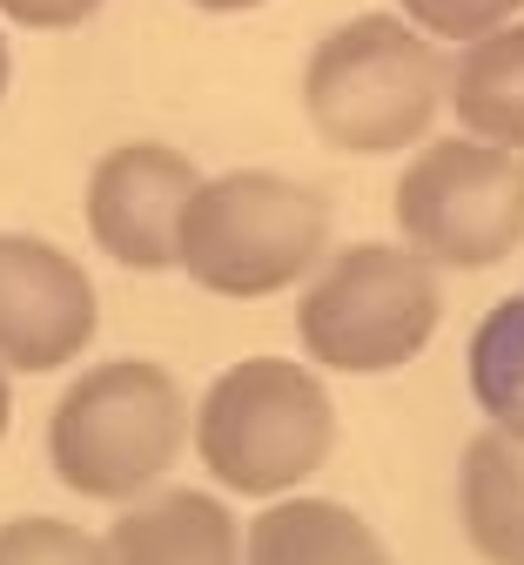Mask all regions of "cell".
<instances>
[{
	"label": "cell",
	"mask_w": 524,
	"mask_h": 565,
	"mask_svg": "<svg viewBox=\"0 0 524 565\" xmlns=\"http://www.w3.org/2000/svg\"><path fill=\"white\" fill-rule=\"evenodd\" d=\"M451 108V61L404 14H356L310 47L303 115L343 156H404Z\"/></svg>",
	"instance_id": "cell-1"
},
{
	"label": "cell",
	"mask_w": 524,
	"mask_h": 565,
	"mask_svg": "<svg viewBox=\"0 0 524 565\" xmlns=\"http://www.w3.org/2000/svg\"><path fill=\"white\" fill-rule=\"evenodd\" d=\"M108 565H243L236 512L195 484H156L108 525Z\"/></svg>",
	"instance_id": "cell-9"
},
{
	"label": "cell",
	"mask_w": 524,
	"mask_h": 565,
	"mask_svg": "<svg viewBox=\"0 0 524 565\" xmlns=\"http://www.w3.org/2000/svg\"><path fill=\"white\" fill-rule=\"evenodd\" d=\"M101 323L95 282L47 236L0 230V364L14 377H47L88 358Z\"/></svg>",
	"instance_id": "cell-7"
},
{
	"label": "cell",
	"mask_w": 524,
	"mask_h": 565,
	"mask_svg": "<svg viewBox=\"0 0 524 565\" xmlns=\"http://www.w3.org/2000/svg\"><path fill=\"white\" fill-rule=\"evenodd\" d=\"M189 8H202V14H249V8H263V0H189Z\"/></svg>",
	"instance_id": "cell-17"
},
{
	"label": "cell",
	"mask_w": 524,
	"mask_h": 565,
	"mask_svg": "<svg viewBox=\"0 0 524 565\" xmlns=\"http://www.w3.org/2000/svg\"><path fill=\"white\" fill-rule=\"evenodd\" d=\"M404 21L424 28L430 41H478V34H498L524 14V0H397Z\"/></svg>",
	"instance_id": "cell-15"
},
{
	"label": "cell",
	"mask_w": 524,
	"mask_h": 565,
	"mask_svg": "<svg viewBox=\"0 0 524 565\" xmlns=\"http://www.w3.org/2000/svg\"><path fill=\"white\" fill-rule=\"evenodd\" d=\"M443 323L437 269L404 243H350L317 263L296 297V343L317 371L391 377L424 358Z\"/></svg>",
	"instance_id": "cell-4"
},
{
	"label": "cell",
	"mask_w": 524,
	"mask_h": 565,
	"mask_svg": "<svg viewBox=\"0 0 524 565\" xmlns=\"http://www.w3.org/2000/svg\"><path fill=\"white\" fill-rule=\"evenodd\" d=\"M330 249V202L276 169L208 175L182 216V269L208 297L256 303L310 282Z\"/></svg>",
	"instance_id": "cell-5"
},
{
	"label": "cell",
	"mask_w": 524,
	"mask_h": 565,
	"mask_svg": "<svg viewBox=\"0 0 524 565\" xmlns=\"http://www.w3.org/2000/svg\"><path fill=\"white\" fill-rule=\"evenodd\" d=\"M458 519L484 565H524V438L478 431L458 458Z\"/></svg>",
	"instance_id": "cell-11"
},
{
	"label": "cell",
	"mask_w": 524,
	"mask_h": 565,
	"mask_svg": "<svg viewBox=\"0 0 524 565\" xmlns=\"http://www.w3.org/2000/svg\"><path fill=\"white\" fill-rule=\"evenodd\" d=\"M243 565H391V552L363 512L282 491L256 525H243Z\"/></svg>",
	"instance_id": "cell-10"
},
{
	"label": "cell",
	"mask_w": 524,
	"mask_h": 565,
	"mask_svg": "<svg viewBox=\"0 0 524 565\" xmlns=\"http://www.w3.org/2000/svg\"><path fill=\"white\" fill-rule=\"evenodd\" d=\"M0 565H108V545L67 519H8L0 525Z\"/></svg>",
	"instance_id": "cell-14"
},
{
	"label": "cell",
	"mask_w": 524,
	"mask_h": 565,
	"mask_svg": "<svg viewBox=\"0 0 524 565\" xmlns=\"http://www.w3.org/2000/svg\"><path fill=\"white\" fill-rule=\"evenodd\" d=\"M202 175L169 141H121L88 175V236L135 276L182 269V216Z\"/></svg>",
	"instance_id": "cell-8"
},
{
	"label": "cell",
	"mask_w": 524,
	"mask_h": 565,
	"mask_svg": "<svg viewBox=\"0 0 524 565\" xmlns=\"http://www.w3.org/2000/svg\"><path fill=\"white\" fill-rule=\"evenodd\" d=\"M464 377H471L478 411L498 424V431L524 438V290L498 297L478 317L471 350H464Z\"/></svg>",
	"instance_id": "cell-13"
},
{
	"label": "cell",
	"mask_w": 524,
	"mask_h": 565,
	"mask_svg": "<svg viewBox=\"0 0 524 565\" xmlns=\"http://www.w3.org/2000/svg\"><path fill=\"white\" fill-rule=\"evenodd\" d=\"M397 230L430 269H498L524 249V156L478 135L417 141L397 175Z\"/></svg>",
	"instance_id": "cell-6"
},
{
	"label": "cell",
	"mask_w": 524,
	"mask_h": 565,
	"mask_svg": "<svg viewBox=\"0 0 524 565\" xmlns=\"http://www.w3.org/2000/svg\"><path fill=\"white\" fill-rule=\"evenodd\" d=\"M451 115L464 135L524 156V21L478 34L451 61Z\"/></svg>",
	"instance_id": "cell-12"
},
{
	"label": "cell",
	"mask_w": 524,
	"mask_h": 565,
	"mask_svg": "<svg viewBox=\"0 0 524 565\" xmlns=\"http://www.w3.org/2000/svg\"><path fill=\"white\" fill-rule=\"evenodd\" d=\"M182 438H189L182 384L148 358H115L61 391L47 417V471L74 499L128 505L169 478Z\"/></svg>",
	"instance_id": "cell-2"
},
{
	"label": "cell",
	"mask_w": 524,
	"mask_h": 565,
	"mask_svg": "<svg viewBox=\"0 0 524 565\" xmlns=\"http://www.w3.org/2000/svg\"><path fill=\"white\" fill-rule=\"evenodd\" d=\"M108 8V0H0V21L34 28V34H67Z\"/></svg>",
	"instance_id": "cell-16"
},
{
	"label": "cell",
	"mask_w": 524,
	"mask_h": 565,
	"mask_svg": "<svg viewBox=\"0 0 524 565\" xmlns=\"http://www.w3.org/2000/svg\"><path fill=\"white\" fill-rule=\"evenodd\" d=\"M195 451L222 491L282 499L336 451V404L323 371L289 358H243L195 404Z\"/></svg>",
	"instance_id": "cell-3"
},
{
	"label": "cell",
	"mask_w": 524,
	"mask_h": 565,
	"mask_svg": "<svg viewBox=\"0 0 524 565\" xmlns=\"http://www.w3.org/2000/svg\"><path fill=\"white\" fill-rule=\"evenodd\" d=\"M14 371L8 364H0V438H8V424H14V384H8Z\"/></svg>",
	"instance_id": "cell-18"
},
{
	"label": "cell",
	"mask_w": 524,
	"mask_h": 565,
	"mask_svg": "<svg viewBox=\"0 0 524 565\" xmlns=\"http://www.w3.org/2000/svg\"><path fill=\"white\" fill-rule=\"evenodd\" d=\"M8 82H14V54H8V34H0V102H8Z\"/></svg>",
	"instance_id": "cell-19"
}]
</instances>
